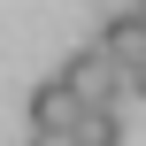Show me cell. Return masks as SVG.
<instances>
[{
  "mask_svg": "<svg viewBox=\"0 0 146 146\" xmlns=\"http://www.w3.org/2000/svg\"><path fill=\"white\" fill-rule=\"evenodd\" d=\"M131 23H139V31H146V0H139V8H131Z\"/></svg>",
  "mask_w": 146,
  "mask_h": 146,
  "instance_id": "obj_6",
  "label": "cell"
},
{
  "mask_svg": "<svg viewBox=\"0 0 146 146\" xmlns=\"http://www.w3.org/2000/svg\"><path fill=\"white\" fill-rule=\"evenodd\" d=\"M69 139L77 146H123V108L115 100H85L77 123H69Z\"/></svg>",
  "mask_w": 146,
  "mask_h": 146,
  "instance_id": "obj_3",
  "label": "cell"
},
{
  "mask_svg": "<svg viewBox=\"0 0 146 146\" xmlns=\"http://www.w3.org/2000/svg\"><path fill=\"white\" fill-rule=\"evenodd\" d=\"M69 123H77V92H69L62 77H46V85L31 92V139H38V146H62Z\"/></svg>",
  "mask_w": 146,
  "mask_h": 146,
  "instance_id": "obj_2",
  "label": "cell"
},
{
  "mask_svg": "<svg viewBox=\"0 0 146 146\" xmlns=\"http://www.w3.org/2000/svg\"><path fill=\"white\" fill-rule=\"evenodd\" d=\"M123 85H131V92H139V100H146V54H139V62H131V69H123Z\"/></svg>",
  "mask_w": 146,
  "mask_h": 146,
  "instance_id": "obj_5",
  "label": "cell"
},
{
  "mask_svg": "<svg viewBox=\"0 0 146 146\" xmlns=\"http://www.w3.org/2000/svg\"><path fill=\"white\" fill-rule=\"evenodd\" d=\"M54 77L77 92V108H85V100H115V92H123V62H108L100 46H77V54L54 69Z\"/></svg>",
  "mask_w": 146,
  "mask_h": 146,
  "instance_id": "obj_1",
  "label": "cell"
},
{
  "mask_svg": "<svg viewBox=\"0 0 146 146\" xmlns=\"http://www.w3.org/2000/svg\"><path fill=\"white\" fill-rule=\"evenodd\" d=\"M92 46H100L108 62H123V69H131V62H139V54H146V31H139V23H131V15H108Z\"/></svg>",
  "mask_w": 146,
  "mask_h": 146,
  "instance_id": "obj_4",
  "label": "cell"
}]
</instances>
